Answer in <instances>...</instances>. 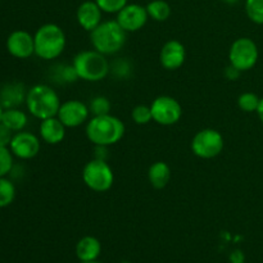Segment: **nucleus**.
Listing matches in <instances>:
<instances>
[{"instance_id":"393cba45","label":"nucleus","mask_w":263,"mask_h":263,"mask_svg":"<svg viewBox=\"0 0 263 263\" xmlns=\"http://www.w3.org/2000/svg\"><path fill=\"white\" fill-rule=\"evenodd\" d=\"M15 198V186L7 177H0V208H5L13 203Z\"/></svg>"},{"instance_id":"473e14b6","label":"nucleus","mask_w":263,"mask_h":263,"mask_svg":"<svg viewBox=\"0 0 263 263\" xmlns=\"http://www.w3.org/2000/svg\"><path fill=\"white\" fill-rule=\"evenodd\" d=\"M94 146H95V157H94V158L107 161L108 146H104V145H94Z\"/></svg>"},{"instance_id":"b1692460","label":"nucleus","mask_w":263,"mask_h":263,"mask_svg":"<svg viewBox=\"0 0 263 263\" xmlns=\"http://www.w3.org/2000/svg\"><path fill=\"white\" fill-rule=\"evenodd\" d=\"M133 63L127 58H117L110 63V72L116 79L127 80L133 74Z\"/></svg>"},{"instance_id":"72a5a7b5","label":"nucleus","mask_w":263,"mask_h":263,"mask_svg":"<svg viewBox=\"0 0 263 263\" xmlns=\"http://www.w3.org/2000/svg\"><path fill=\"white\" fill-rule=\"evenodd\" d=\"M231 261L233 263H243L244 262V256L240 251H235L231 253Z\"/></svg>"},{"instance_id":"4468645a","label":"nucleus","mask_w":263,"mask_h":263,"mask_svg":"<svg viewBox=\"0 0 263 263\" xmlns=\"http://www.w3.org/2000/svg\"><path fill=\"white\" fill-rule=\"evenodd\" d=\"M186 61V49L179 40H170L163 44L159 51V63L167 71L181 68Z\"/></svg>"},{"instance_id":"e433bc0d","label":"nucleus","mask_w":263,"mask_h":263,"mask_svg":"<svg viewBox=\"0 0 263 263\" xmlns=\"http://www.w3.org/2000/svg\"><path fill=\"white\" fill-rule=\"evenodd\" d=\"M3 113H4V108H3V105L0 104V123H2V117H3Z\"/></svg>"},{"instance_id":"ddd939ff","label":"nucleus","mask_w":263,"mask_h":263,"mask_svg":"<svg viewBox=\"0 0 263 263\" xmlns=\"http://www.w3.org/2000/svg\"><path fill=\"white\" fill-rule=\"evenodd\" d=\"M7 49L9 54L18 59H27L35 54L33 35L25 30L13 31L7 39Z\"/></svg>"},{"instance_id":"9b49d317","label":"nucleus","mask_w":263,"mask_h":263,"mask_svg":"<svg viewBox=\"0 0 263 263\" xmlns=\"http://www.w3.org/2000/svg\"><path fill=\"white\" fill-rule=\"evenodd\" d=\"M148 20L149 15L146 8L136 3L127 4L125 8H122L117 13V18H116L118 25L127 33L140 31L146 25Z\"/></svg>"},{"instance_id":"6e6552de","label":"nucleus","mask_w":263,"mask_h":263,"mask_svg":"<svg viewBox=\"0 0 263 263\" xmlns=\"http://www.w3.org/2000/svg\"><path fill=\"white\" fill-rule=\"evenodd\" d=\"M258 46L252 39L239 37L229 49V62L240 72L253 68L258 62Z\"/></svg>"},{"instance_id":"1a4fd4ad","label":"nucleus","mask_w":263,"mask_h":263,"mask_svg":"<svg viewBox=\"0 0 263 263\" xmlns=\"http://www.w3.org/2000/svg\"><path fill=\"white\" fill-rule=\"evenodd\" d=\"M153 121L161 126L176 125L182 117V107L177 99L170 95L157 97L151 104Z\"/></svg>"},{"instance_id":"9d476101","label":"nucleus","mask_w":263,"mask_h":263,"mask_svg":"<svg viewBox=\"0 0 263 263\" xmlns=\"http://www.w3.org/2000/svg\"><path fill=\"white\" fill-rule=\"evenodd\" d=\"M57 117L67 128L80 127L90 120L89 105L77 99L66 100L61 104Z\"/></svg>"},{"instance_id":"412c9836","label":"nucleus","mask_w":263,"mask_h":263,"mask_svg":"<svg viewBox=\"0 0 263 263\" xmlns=\"http://www.w3.org/2000/svg\"><path fill=\"white\" fill-rule=\"evenodd\" d=\"M51 77H53V80L57 84L61 85L73 84L77 80H80L79 74H77L76 72V68H74L72 63L55 64V66L51 68Z\"/></svg>"},{"instance_id":"5701e85b","label":"nucleus","mask_w":263,"mask_h":263,"mask_svg":"<svg viewBox=\"0 0 263 263\" xmlns=\"http://www.w3.org/2000/svg\"><path fill=\"white\" fill-rule=\"evenodd\" d=\"M89 110L90 115L92 117L95 116H105L110 115V110H112V103L104 95H98V97H94L91 100H90L89 104Z\"/></svg>"},{"instance_id":"bb28decb","label":"nucleus","mask_w":263,"mask_h":263,"mask_svg":"<svg viewBox=\"0 0 263 263\" xmlns=\"http://www.w3.org/2000/svg\"><path fill=\"white\" fill-rule=\"evenodd\" d=\"M247 17L256 25H263V0H246Z\"/></svg>"},{"instance_id":"6ab92c4d","label":"nucleus","mask_w":263,"mask_h":263,"mask_svg":"<svg viewBox=\"0 0 263 263\" xmlns=\"http://www.w3.org/2000/svg\"><path fill=\"white\" fill-rule=\"evenodd\" d=\"M171 167L163 161H157L149 167L148 180L154 189H164L171 180Z\"/></svg>"},{"instance_id":"7c9ffc66","label":"nucleus","mask_w":263,"mask_h":263,"mask_svg":"<svg viewBox=\"0 0 263 263\" xmlns=\"http://www.w3.org/2000/svg\"><path fill=\"white\" fill-rule=\"evenodd\" d=\"M15 133H13L9 127L4 125V123H0V146H5V148H9L10 141H12L13 136Z\"/></svg>"},{"instance_id":"a878e982","label":"nucleus","mask_w":263,"mask_h":263,"mask_svg":"<svg viewBox=\"0 0 263 263\" xmlns=\"http://www.w3.org/2000/svg\"><path fill=\"white\" fill-rule=\"evenodd\" d=\"M259 100H261V98L257 94H254V92H243V94L239 95L238 98V107L246 113L257 112L259 105Z\"/></svg>"},{"instance_id":"c9c22d12","label":"nucleus","mask_w":263,"mask_h":263,"mask_svg":"<svg viewBox=\"0 0 263 263\" xmlns=\"http://www.w3.org/2000/svg\"><path fill=\"white\" fill-rule=\"evenodd\" d=\"M222 2L226 3V4H229V5H234V4H238L240 0H222Z\"/></svg>"},{"instance_id":"20e7f679","label":"nucleus","mask_w":263,"mask_h":263,"mask_svg":"<svg viewBox=\"0 0 263 263\" xmlns=\"http://www.w3.org/2000/svg\"><path fill=\"white\" fill-rule=\"evenodd\" d=\"M35 54L44 61H51L61 57L66 49L67 37L63 28L55 23L40 26L33 35Z\"/></svg>"},{"instance_id":"f3484780","label":"nucleus","mask_w":263,"mask_h":263,"mask_svg":"<svg viewBox=\"0 0 263 263\" xmlns=\"http://www.w3.org/2000/svg\"><path fill=\"white\" fill-rule=\"evenodd\" d=\"M26 95H27V91L25 89V85L21 82L7 84L0 90V104L4 109L17 108L22 103H26Z\"/></svg>"},{"instance_id":"7ed1b4c3","label":"nucleus","mask_w":263,"mask_h":263,"mask_svg":"<svg viewBox=\"0 0 263 263\" xmlns=\"http://www.w3.org/2000/svg\"><path fill=\"white\" fill-rule=\"evenodd\" d=\"M59 95L53 87L45 84H37L27 90L26 107L27 110L37 120L55 117L61 107Z\"/></svg>"},{"instance_id":"4c0bfd02","label":"nucleus","mask_w":263,"mask_h":263,"mask_svg":"<svg viewBox=\"0 0 263 263\" xmlns=\"http://www.w3.org/2000/svg\"><path fill=\"white\" fill-rule=\"evenodd\" d=\"M80 263H100L99 261H91V262H80Z\"/></svg>"},{"instance_id":"cd10ccee","label":"nucleus","mask_w":263,"mask_h":263,"mask_svg":"<svg viewBox=\"0 0 263 263\" xmlns=\"http://www.w3.org/2000/svg\"><path fill=\"white\" fill-rule=\"evenodd\" d=\"M131 118H133V121L136 125L144 126L151 123L153 121L151 105L139 104L136 107H134V109L131 110Z\"/></svg>"},{"instance_id":"423d86ee","label":"nucleus","mask_w":263,"mask_h":263,"mask_svg":"<svg viewBox=\"0 0 263 263\" xmlns=\"http://www.w3.org/2000/svg\"><path fill=\"white\" fill-rule=\"evenodd\" d=\"M82 181L92 192L105 193L113 186L115 174L107 161L94 158L82 168Z\"/></svg>"},{"instance_id":"2eb2a0df","label":"nucleus","mask_w":263,"mask_h":263,"mask_svg":"<svg viewBox=\"0 0 263 263\" xmlns=\"http://www.w3.org/2000/svg\"><path fill=\"white\" fill-rule=\"evenodd\" d=\"M76 20L77 23L81 26V28L91 32L94 28H97L103 22V10L100 9L97 2L86 0V2L81 3L77 8Z\"/></svg>"},{"instance_id":"c756f323","label":"nucleus","mask_w":263,"mask_h":263,"mask_svg":"<svg viewBox=\"0 0 263 263\" xmlns=\"http://www.w3.org/2000/svg\"><path fill=\"white\" fill-rule=\"evenodd\" d=\"M99 5L103 13H109V14H117L122 8L128 4V0H95Z\"/></svg>"},{"instance_id":"0eeeda50","label":"nucleus","mask_w":263,"mask_h":263,"mask_svg":"<svg viewBox=\"0 0 263 263\" xmlns=\"http://www.w3.org/2000/svg\"><path fill=\"white\" fill-rule=\"evenodd\" d=\"M193 154L200 159H213L222 153L225 139L215 128H203L198 131L190 144Z\"/></svg>"},{"instance_id":"a211bd4d","label":"nucleus","mask_w":263,"mask_h":263,"mask_svg":"<svg viewBox=\"0 0 263 263\" xmlns=\"http://www.w3.org/2000/svg\"><path fill=\"white\" fill-rule=\"evenodd\" d=\"M102 254V243L95 236L86 235L76 244V257L80 262L98 261Z\"/></svg>"},{"instance_id":"aec40b11","label":"nucleus","mask_w":263,"mask_h":263,"mask_svg":"<svg viewBox=\"0 0 263 263\" xmlns=\"http://www.w3.org/2000/svg\"><path fill=\"white\" fill-rule=\"evenodd\" d=\"M2 123L9 127L13 133H18L27 126L28 118L23 110H20L18 108H10V109H4Z\"/></svg>"},{"instance_id":"c85d7f7f","label":"nucleus","mask_w":263,"mask_h":263,"mask_svg":"<svg viewBox=\"0 0 263 263\" xmlns=\"http://www.w3.org/2000/svg\"><path fill=\"white\" fill-rule=\"evenodd\" d=\"M13 170V154L9 148L0 146V177H5Z\"/></svg>"},{"instance_id":"39448f33","label":"nucleus","mask_w":263,"mask_h":263,"mask_svg":"<svg viewBox=\"0 0 263 263\" xmlns=\"http://www.w3.org/2000/svg\"><path fill=\"white\" fill-rule=\"evenodd\" d=\"M72 64L76 68L79 79L86 82H99L110 72V63L107 55L95 49L82 50L74 55Z\"/></svg>"},{"instance_id":"4be33fe9","label":"nucleus","mask_w":263,"mask_h":263,"mask_svg":"<svg viewBox=\"0 0 263 263\" xmlns=\"http://www.w3.org/2000/svg\"><path fill=\"white\" fill-rule=\"evenodd\" d=\"M145 8L149 18L157 22H164L168 20L172 13L171 5L166 0H152Z\"/></svg>"},{"instance_id":"2f4dec72","label":"nucleus","mask_w":263,"mask_h":263,"mask_svg":"<svg viewBox=\"0 0 263 263\" xmlns=\"http://www.w3.org/2000/svg\"><path fill=\"white\" fill-rule=\"evenodd\" d=\"M223 74H225L226 79L230 80V81H236V80L240 77L241 72L239 71L238 68H235L234 66L229 64V66L225 68V71H223Z\"/></svg>"},{"instance_id":"dca6fc26","label":"nucleus","mask_w":263,"mask_h":263,"mask_svg":"<svg viewBox=\"0 0 263 263\" xmlns=\"http://www.w3.org/2000/svg\"><path fill=\"white\" fill-rule=\"evenodd\" d=\"M66 130L67 127L57 116L43 120L40 122V127H39L41 140L45 141L49 145H57V144L62 143L66 138Z\"/></svg>"},{"instance_id":"f257e3e1","label":"nucleus","mask_w":263,"mask_h":263,"mask_svg":"<svg viewBox=\"0 0 263 263\" xmlns=\"http://www.w3.org/2000/svg\"><path fill=\"white\" fill-rule=\"evenodd\" d=\"M85 133L92 145L110 146L122 140L126 127L125 123L113 115L95 116L87 121Z\"/></svg>"},{"instance_id":"f704fd0d","label":"nucleus","mask_w":263,"mask_h":263,"mask_svg":"<svg viewBox=\"0 0 263 263\" xmlns=\"http://www.w3.org/2000/svg\"><path fill=\"white\" fill-rule=\"evenodd\" d=\"M257 115H258L259 120H261L263 123V98H261V100H259V105H258V109H257Z\"/></svg>"},{"instance_id":"f03ea898","label":"nucleus","mask_w":263,"mask_h":263,"mask_svg":"<svg viewBox=\"0 0 263 263\" xmlns=\"http://www.w3.org/2000/svg\"><path fill=\"white\" fill-rule=\"evenodd\" d=\"M127 40V32L118 25L117 21H103L90 32L92 49L104 55L120 53Z\"/></svg>"},{"instance_id":"f8f14e48","label":"nucleus","mask_w":263,"mask_h":263,"mask_svg":"<svg viewBox=\"0 0 263 263\" xmlns=\"http://www.w3.org/2000/svg\"><path fill=\"white\" fill-rule=\"evenodd\" d=\"M41 148L40 139L28 131H18L10 141L9 149L14 157L20 159H32L39 154Z\"/></svg>"}]
</instances>
